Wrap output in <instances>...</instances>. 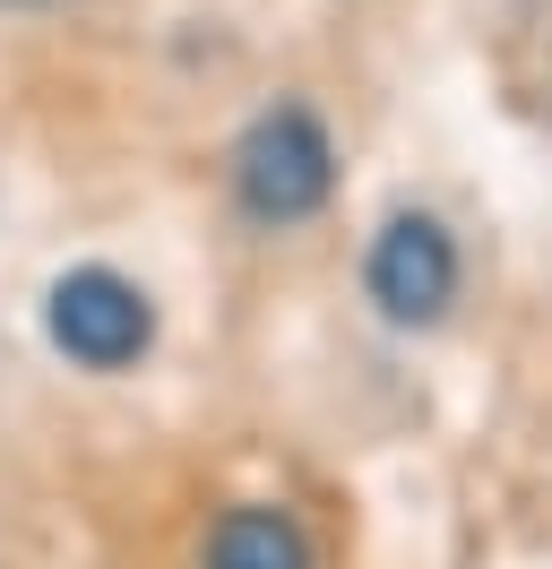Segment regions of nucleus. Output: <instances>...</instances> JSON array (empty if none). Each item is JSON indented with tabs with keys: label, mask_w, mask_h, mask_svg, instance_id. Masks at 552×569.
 <instances>
[{
	"label": "nucleus",
	"mask_w": 552,
	"mask_h": 569,
	"mask_svg": "<svg viewBox=\"0 0 552 569\" xmlns=\"http://www.w3.org/2000/svg\"><path fill=\"white\" fill-rule=\"evenodd\" d=\"M43 337L52 355H69L78 371H130L156 346V302L138 293L121 268H69L43 293Z\"/></svg>",
	"instance_id": "2"
},
{
	"label": "nucleus",
	"mask_w": 552,
	"mask_h": 569,
	"mask_svg": "<svg viewBox=\"0 0 552 569\" xmlns=\"http://www.w3.org/2000/svg\"><path fill=\"white\" fill-rule=\"evenodd\" d=\"M0 9H43V0H0Z\"/></svg>",
	"instance_id": "5"
},
{
	"label": "nucleus",
	"mask_w": 552,
	"mask_h": 569,
	"mask_svg": "<svg viewBox=\"0 0 552 569\" xmlns=\"http://www.w3.org/2000/svg\"><path fill=\"white\" fill-rule=\"evenodd\" d=\"M363 293L388 328H441L457 302V233L423 208H397L363 250Z\"/></svg>",
	"instance_id": "3"
},
{
	"label": "nucleus",
	"mask_w": 552,
	"mask_h": 569,
	"mask_svg": "<svg viewBox=\"0 0 552 569\" xmlns=\"http://www.w3.org/2000/svg\"><path fill=\"white\" fill-rule=\"evenodd\" d=\"M234 199L250 224H310L337 199V139L310 104H268L250 130L234 139Z\"/></svg>",
	"instance_id": "1"
},
{
	"label": "nucleus",
	"mask_w": 552,
	"mask_h": 569,
	"mask_svg": "<svg viewBox=\"0 0 552 569\" xmlns=\"http://www.w3.org/2000/svg\"><path fill=\"white\" fill-rule=\"evenodd\" d=\"M199 569H319V543L294 509L276 500H234L199 543Z\"/></svg>",
	"instance_id": "4"
}]
</instances>
